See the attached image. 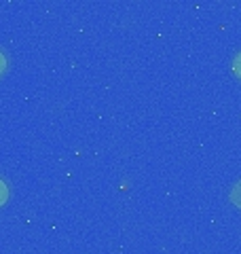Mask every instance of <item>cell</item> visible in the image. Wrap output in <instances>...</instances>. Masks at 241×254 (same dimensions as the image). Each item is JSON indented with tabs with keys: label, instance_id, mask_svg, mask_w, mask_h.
<instances>
[{
	"label": "cell",
	"instance_id": "cell-1",
	"mask_svg": "<svg viewBox=\"0 0 241 254\" xmlns=\"http://www.w3.org/2000/svg\"><path fill=\"white\" fill-rule=\"evenodd\" d=\"M231 199H233V203H235L237 208H241V180L235 182V187H233V190H231Z\"/></svg>",
	"mask_w": 241,
	"mask_h": 254
},
{
	"label": "cell",
	"instance_id": "cell-2",
	"mask_svg": "<svg viewBox=\"0 0 241 254\" xmlns=\"http://www.w3.org/2000/svg\"><path fill=\"white\" fill-rule=\"evenodd\" d=\"M6 199H9V185L0 178V205H4Z\"/></svg>",
	"mask_w": 241,
	"mask_h": 254
},
{
	"label": "cell",
	"instance_id": "cell-3",
	"mask_svg": "<svg viewBox=\"0 0 241 254\" xmlns=\"http://www.w3.org/2000/svg\"><path fill=\"white\" fill-rule=\"evenodd\" d=\"M233 72L241 78V51L235 55V60H233Z\"/></svg>",
	"mask_w": 241,
	"mask_h": 254
},
{
	"label": "cell",
	"instance_id": "cell-4",
	"mask_svg": "<svg viewBox=\"0 0 241 254\" xmlns=\"http://www.w3.org/2000/svg\"><path fill=\"white\" fill-rule=\"evenodd\" d=\"M4 70H6V53L0 49V74H2Z\"/></svg>",
	"mask_w": 241,
	"mask_h": 254
}]
</instances>
